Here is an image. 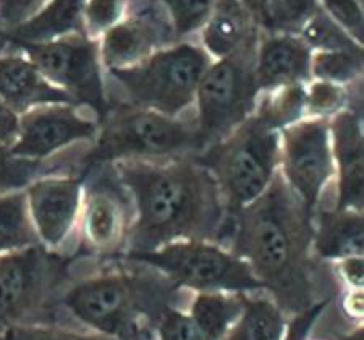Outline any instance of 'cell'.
<instances>
[{"label": "cell", "instance_id": "1", "mask_svg": "<svg viewBox=\"0 0 364 340\" xmlns=\"http://www.w3.org/2000/svg\"><path fill=\"white\" fill-rule=\"evenodd\" d=\"M314 214L280 170L255 201L230 214L225 245L250 266L285 314H303L327 303L340 280L333 265L314 255Z\"/></svg>", "mask_w": 364, "mask_h": 340}, {"label": "cell", "instance_id": "2", "mask_svg": "<svg viewBox=\"0 0 364 340\" xmlns=\"http://www.w3.org/2000/svg\"><path fill=\"white\" fill-rule=\"evenodd\" d=\"M114 166L134 206L123 255L148 253L178 240L225 245L230 214L213 174L196 156L120 161Z\"/></svg>", "mask_w": 364, "mask_h": 340}, {"label": "cell", "instance_id": "3", "mask_svg": "<svg viewBox=\"0 0 364 340\" xmlns=\"http://www.w3.org/2000/svg\"><path fill=\"white\" fill-rule=\"evenodd\" d=\"M92 274L72 279L58 308L81 324L117 340H144L149 327L178 303L188 290L162 272L125 257L96 261Z\"/></svg>", "mask_w": 364, "mask_h": 340}, {"label": "cell", "instance_id": "4", "mask_svg": "<svg viewBox=\"0 0 364 340\" xmlns=\"http://www.w3.org/2000/svg\"><path fill=\"white\" fill-rule=\"evenodd\" d=\"M201 151L203 142L193 112L168 117L136 105L109 102L99 119L96 138L81 156V169L94 164L196 156Z\"/></svg>", "mask_w": 364, "mask_h": 340}, {"label": "cell", "instance_id": "5", "mask_svg": "<svg viewBox=\"0 0 364 340\" xmlns=\"http://www.w3.org/2000/svg\"><path fill=\"white\" fill-rule=\"evenodd\" d=\"M213 58L196 39L178 41L128 68L107 70V101L151 109L168 117L193 112L199 81Z\"/></svg>", "mask_w": 364, "mask_h": 340}, {"label": "cell", "instance_id": "6", "mask_svg": "<svg viewBox=\"0 0 364 340\" xmlns=\"http://www.w3.org/2000/svg\"><path fill=\"white\" fill-rule=\"evenodd\" d=\"M196 159L213 174L228 214L259 198L280 166V130L255 110L225 138L204 148Z\"/></svg>", "mask_w": 364, "mask_h": 340}, {"label": "cell", "instance_id": "7", "mask_svg": "<svg viewBox=\"0 0 364 340\" xmlns=\"http://www.w3.org/2000/svg\"><path fill=\"white\" fill-rule=\"evenodd\" d=\"M76 260L80 257L43 245L0 255V331L20 324H52Z\"/></svg>", "mask_w": 364, "mask_h": 340}, {"label": "cell", "instance_id": "8", "mask_svg": "<svg viewBox=\"0 0 364 340\" xmlns=\"http://www.w3.org/2000/svg\"><path fill=\"white\" fill-rule=\"evenodd\" d=\"M257 41L210 62L199 81L193 117L203 149L225 138L255 112L262 95L255 73Z\"/></svg>", "mask_w": 364, "mask_h": 340}, {"label": "cell", "instance_id": "9", "mask_svg": "<svg viewBox=\"0 0 364 340\" xmlns=\"http://www.w3.org/2000/svg\"><path fill=\"white\" fill-rule=\"evenodd\" d=\"M120 257L156 269L188 292H264L250 266L235 256L227 246L215 242L178 240L148 253L123 255Z\"/></svg>", "mask_w": 364, "mask_h": 340}, {"label": "cell", "instance_id": "10", "mask_svg": "<svg viewBox=\"0 0 364 340\" xmlns=\"http://www.w3.org/2000/svg\"><path fill=\"white\" fill-rule=\"evenodd\" d=\"M83 203L75 255L91 261H109L125 253L134 221L130 191L114 164H94L83 172Z\"/></svg>", "mask_w": 364, "mask_h": 340}, {"label": "cell", "instance_id": "11", "mask_svg": "<svg viewBox=\"0 0 364 340\" xmlns=\"http://www.w3.org/2000/svg\"><path fill=\"white\" fill-rule=\"evenodd\" d=\"M10 46L31 58L46 78L65 91L75 104L101 119L109 101L99 39L76 33L47 43H10Z\"/></svg>", "mask_w": 364, "mask_h": 340}, {"label": "cell", "instance_id": "12", "mask_svg": "<svg viewBox=\"0 0 364 340\" xmlns=\"http://www.w3.org/2000/svg\"><path fill=\"white\" fill-rule=\"evenodd\" d=\"M282 177L311 213L326 203L336 179L328 119L304 117L280 132Z\"/></svg>", "mask_w": 364, "mask_h": 340}, {"label": "cell", "instance_id": "13", "mask_svg": "<svg viewBox=\"0 0 364 340\" xmlns=\"http://www.w3.org/2000/svg\"><path fill=\"white\" fill-rule=\"evenodd\" d=\"M99 132L97 115L76 104H47L20 115L11 154L28 161H50L76 146L91 144Z\"/></svg>", "mask_w": 364, "mask_h": 340}, {"label": "cell", "instance_id": "14", "mask_svg": "<svg viewBox=\"0 0 364 340\" xmlns=\"http://www.w3.org/2000/svg\"><path fill=\"white\" fill-rule=\"evenodd\" d=\"M25 193L29 216L41 245L50 251L67 253V245L75 233H78L83 203V174L52 172L41 175L26 186Z\"/></svg>", "mask_w": 364, "mask_h": 340}, {"label": "cell", "instance_id": "15", "mask_svg": "<svg viewBox=\"0 0 364 340\" xmlns=\"http://www.w3.org/2000/svg\"><path fill=\"white\" fill-rule=\"evenodd\" d=\"M173 43L178 41L157 0H130L125 18L99 38V55L107 72L136 65Z\"/></svg>", "mask_w": 364, "mask_h": 340}, {"label": "cell", "instance_id": "16", "mask_svg": "<svg viewBox=\"0 0 364 340\" xmlns=\"http://www.w3.org/2000/svg\"><path fill=\"white\" fill-rule=\"evenodd\" d=\"M332 154L336 164L333 204L340 209L363 213L364 185V142L363 107H346L328 119Z\"/></svg>", "mask_w": 364, "mask_h": 340}, {"label": "cell", "instance_id": "17", "mask_svg": "<svg viewBox=\"0 0 364 340\" xmlns=\"http://www.w3.org/2000/svg\"><path fill=\"white\" fill-rule=\"evenodd\" d=\"M311 57L313 51L298 34L262 31L255 57V73L261 92L306 85L311 80Z\"/></svg>", "mask_w": 364, "mask_h": 340}, {"label": "cell", "instance_id": "18", "mask_svg": "<svg viewBox=\"0 0 364 340\" xmlns=\"http://www.w3.org/2000/svg\"><path fill=\"white\" fill-rule=\"evenodd\" d=\"M0 99L20 115L39 105L75 104L65 91L46 78L31 58L11 46L0 54Z\"/></svg>", "mask_w": 364, "mask_h": 340}, {"label": "cell", "instance_id": "19", "mask_svg": "<svg viewBox=\"0 0 364 340\" xmlns=\"http://www.w3.org/2000/svg\"><path fill=\"white\" fill-rule=\"evenodd\" d=\"M314 255L321 261L338 262L363 256L364 218L361 211L322 204L314 211Z\"/></svg>", "mask_w": 364, "mask_h": 340}, {"label": "cell", "instance_id": "20", "mask_svg": "<svg viewBox=\"0 0 364 340\" xmlns=\"http://www.w3.org/2000/svg\"><path fill=\"white\" fill-rule=\"evenodd\" d=\"M261 28L238 0H217L196 41L213 60H219L256 43Z\"/></svg>", "mask_w": 364, "mask_h": 340}, {"label": "cell", "instance_id": "21", "mask_svg": "<svg viewBox=\"0 0 364 340\" xmlns=\"http://www.w3.org/2000/svg\"><path fill=\"white\" fill-rule=\"evenodd\" d=\"M83 5L85 0H49L18 26L2 31L10 43H47L85 33Z\"/></svg>", "mask_w": 364, "mask_h": 340}, {"label": "cell", "instance_id": "22", "mask_svg": "<svg viewBox=\"0 0 364 340\" xmlns=\"http://www.w3.org/2000/svg\"><path fill=\"white\" fill-rule=\"evenodd\" d=\"M285 316L267 293H246L242 313L222 340H282Z\"/></svg>", "mask_w": 364, "mask_h": 340}, {"label": "cell", "instance_id": "23", "mask_svg": "<svg viewBox=\"0 0 364 340\" xmlns=\"http://www.w3.org/2000/svg\"><path fill=\"white\" fill-rule=\"evenodd\" d=\"M246 293H196L190 304V316L204 340H222L242 313Z\"/></svg>", "mask_w": 364, "mask_h": 340}, {"label": "cell", "instance_id": "24", "mask_svg": "<svg viewBox=\"0 0 364 340\" xmlns=\"http://www.w3.org/2000/svg\"><path fill=\"white\" fill-rule=\"evenodd\" d=\"M85 149V148H83ZM81 152L58 154L50 161H28L0 146V193L25 190L34 179L52 172H81Z\"/></svg>", "mask_w": 364, "mask_h": 340}, {"label": "cell", "instance_id": "25", "mask_svg": "<svg viewBox=\"0 0 364 340\" xmlns=\"http://www.w3.org/2000/svg\"><path fill=\"white\" fill-rule=\"evenodd\" d=\"M41 245L25 190L0 193V255Z\"/></svg>", "mask_w": 364, "mask_h": 340}, {"label": "cell", "instance_id": "26", "mask_svg": "<svg viewBox=\"0 0 364 340\" xmlns=\"http://www.w3.org/2000/svg\"><path fill=\"white\" fill-rule=\"evenodd\" d=\"M361 83L338 86L321 80H309L304 85V117L332 119L346 107H363Z\"/></svg>", "mask_w": 364, "mask_h": 340}, {"label": "cell", "instance_id": "27", "mask_svg": "<svg viewBox=\"0 0 364 340\" xmlns=\"http://www.w3.org/2000/svg\"><path fill=\"white\" fill-rule=\"evenodd\" d=\"M364 52L321 51L311 57V80H321L338 86H351L363 81Z\"/></svg>", "mask_w": 364, "mask_h": 340}, {"label": "cell", "instance_id": "28", "mask_svg": "<svg viewBox=\"0 0 364 340\" xmlns=\"http://www.w3.org/2000/svg\"><path fill=\"white\" fill-rule=\"evenodd\" d=\"M298 36L313 52L321 51H353L364 52V44L351 36L338 23L327 15L321 7L304 23Z\"/></svg>", "mask_w": 364, "mask_h": 340}, {"label": "cell", "instance_id": "29", "mask_svg": "<svg viewBox=\"0 0 364 340\" xmlns=\"http://www.w3.org/2000/svg\"><path fill=\"white\" fill-rule=\"evenodd\" d=\"M255 110L282 132L285 127L304 119V85L284 86L262 92Z\"/></svg>", "mask_w": 364, "mask_h": 340}, {"label": "cell", "instance_id": "30", "mask_svg": "<svg viewBox=\"0 0 364 340\" xmlns=\"http://www.w3.org/2000/svg\"><path fill=\"white\" fill-rule=\"evenodd\" d=\"M217 0H157L172 25L177 41L196 39Z\"/></svg>", "mask_w": 364, "mask_h": 340}, {"label": "cell", "instance_id": "31", "mask_svg": "<svg viewBox=\"0 0 364 340\" xmlns=\"http://www.w3.org/2000/svg\"><path fill=\"white\" fill-rule=\"evenodd\" d=\"M319 7V0H267L264 31L298 34Z\"/></svg>", "mask_w": 364, "mask_h": 340}, {"label": "cell", "instance_id": "32", "mask_svg": "<svg viewBox=\"0 0 364 340\" xmlns=\"http://www.w3.org/2000/svg\"><path fill=\"white\" fill-rule=\"evenodd\" d=\"M130 0H85L83 26L85 34L99 39L128 14Z\"/></svg>", "mask_w": 364, "mask_h": 340}, {"label": "cell", "instance_id": "33", "mask_svg": "<svg viewBox=\"0 0 364 340\" xmlns=\"http://www.w3.org/2000/svg\"><path fill=\"white\" fill-rule=\"evenodd\" d=\"M321 9L345 28L358 43H364L363 0H319Z\"/></svg>", "mask_w": 364, "mask_h": 340}, {"label": "cell", "instance_id": "34", "mask_svg": "<svg viewBox=\"0 0 364 340\" xmlns=\"http://www.w3.org/2000/svg\"><path fill=\"white\" fill-rule=\"evenodd\" d=\"M0 340H110L85 337L72 331L60 329L54 324H20L0 331ZM114 340V339H112Z\"/></svg>", "mask_w": 364, "mask_h": 340}, {"label": "cell", "instance_id": "35", "mask_svg": "<svg viewBox=\"0 0 364 340\" xmlns=\"http://www.w3.org/2000/svg\"><path fill=\"white\" fill-rule=\"evenodd\" d=\"M161 340H204L191 316L178 308H170L157 324Z\"/></svg>", "mask_w": 364, "mask_h": 340}, {"label": "cell", "instance_id": "36", "mask_svg": "<svg viewBox=\"0 0 364 340\" xmlns=\"http://www.w3.org/2000/svg\"><path fill=\"white\" fill-rule=\"evenodd\" d=\"M49 0H0V29L18 26Z\"/></svg>", "mask_w": 364, "mask_h": 340}, {"label": "cell", "instance_id": "37", "mask_svg": "<svg viewBox=\"0 0 364 340\" xmlns=\"http://www.w3.org/2000/svg\"><path fill=\"white\" fill-rule=\"evenodd\" d=\"M333 269L340 282H345L346 287L363 290V256L346 257L338 262H333Z\"/></svg>", "mask_w": 364, "mask_h": 340}, {"label": "cell", "instance_id": "38", "mask_svg": "<svg viewBox=\"0 0 364 340\" xmlns=\"http://www.w3.org/2000/svg\"><path fill=\"white\" fill-rule=\"evenodd\" d=\"M20 130V114L0 99V146L11 148Z\"/></svg>", "mask_w": 364, "mask_h": 340}, {"label": "cell", "instance_id": "39", "mask_svg": "<svg viewBox=\"0 0 364 340\" xmlns=\"http://www.w3.org/2000/svg\"><path fill=\"white\" fill-rule=\"evenodd\" d=\"M243 7L250 11L252 18L257 23V26L264 31V25H266V4L267 0H238Z\"/></svg>", "mask_w": 364, "mask_h": 340}, {"label": "cell", "instance_id": "40", "mask_svg": "<svg viewBox=\"0 0 364 340\" xmlns=\"http://www.w3.org/2000/svg\"><path fill=\"white\" fill-rule=\"evenodd\" d=\"M9 48H10V41L7 36H5V33L2 31V29H0V54H4V52Z\"/></svg>", "mask_w": 364, "mask_h": 340}]
</instances>
